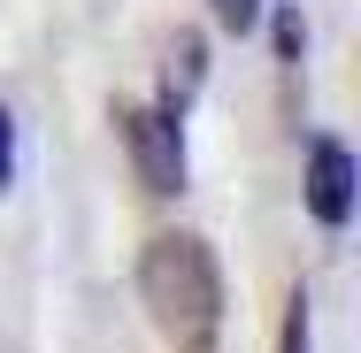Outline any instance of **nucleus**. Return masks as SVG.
Masks as SVG:
<instances>
[{
  "mask_svg": "<svg viewBox=\"0 0 361 353\" xmlns=\"http://www.w3.org/2000/svg\"><path fill=\"white\" fill-rule=\"evenodd\" d=\"M300 39H307V31H300V16H292V8H285V16H277V54H285V62H292V54H300Z\"/></svg>",
  "mask_w": 361,
  "mask_h": 353,
  "instance_id": "obj_8",
  "label": "nucleus"
},
{
  "mask_svg": "<svg viewBox=\"0 0 361 353\" xmlns=\"http://www.w3.org/2000/svg\"><path fill=\"white\" fill-rule=\"evenodd\" d=\"M200 77H208V47L192 39V31H177V47H169V116H185L192 108V92H200Z\"/></svg>",
  "mask_w": 361,
  "mask_h": 353,
  "instance_id": "obj_4",
  "label": "nucleus"
},
{
  "mask_svg": "<svg viewBox=\"0 0 361 353\" xmlns=\"http://www.w3.org/2000/svg\"><path fill=\"white\" fill-rule=\"evenodd\" d=\"M208 8H216V23L231 31V39H246V31L262 23V0H208Z\"/></svg>",
  "mask_w": 361,
  "mask_h": 353,
  "instance_id": "obj_5",
  "label": "nucleus"
},
{
  "mask_svg": "<svg viewBox=\"0 0 361 353\" xmlns=\"http://www.w3.org/2000/svg\"><path fill=\"white\" fill-rule=\"evenodd\" d=\"M139 299H146V315H154V330L177 353H208L216 330H223V269H216V254H208V238H192V230L146 238Z\"/></svg>",
  "mask_w": 361,
  "mask_h": 353,
  "instance_id": "obj_1",
  "label": "nucleus"
},
{
  "mask_svg": "<svg viewBox=\"0 0 361 353\" xmlns=\"http://www.w3.org/2000/svg\"><path fill=\"white\" fill-rule=\"evenodd\" d=\"M277 353H315V323H307V299H292L285 307V346Z\"/></svg>",
  "mask_w": 361,
  "mask_h": 353,
  "instance_id": "obj_6",
  "label": "nucleus"
},
{
  "mask_svg": "<svg viewBox=\"0 0 361 353\" xmlns=\"http://www.w3.org/2000/svg\"><path fill=\"white\" fill-rule=\"evenodd\" d=\"M16 185V116L0 108V192Z\"/></svg>",
  "mask_w": 361,
  "mask_h": 353,
  "instance_id": "obj_7",
  "label": "nucleus"
},
{
  "mask_svg": "<svg viewBox=\"0 0 361 353\" xmlns=\"http://www.w3.org/2000/svg\"><path fill=\"white\" fill-rule=\"evenodd\" d=\"M116 123H123V146L139 161L146 192H161V200L185 192V116H169V108H123Z\"/></svg>",
  "mask_w": 361,
  "mask_h": 353,
  "instance_id": "obj_2",
  "label": "nucleus"
},
{
  "mask_svg": "<svg viewBox=\"0 0 361 353\" xmlns=\"http://www.w3.org/2000/svg\"><path fill=\"white\" fill-rule=\"evenodd\" d=\"M307 208H315L323 230H346V223H354V154L338 139L307 146Z\"/></svg>",
  "mask_w": 361,
  "mask_h": 353,
  "instance_id": "obj_3",
  "label": "nucleus"
}]
</instances>
